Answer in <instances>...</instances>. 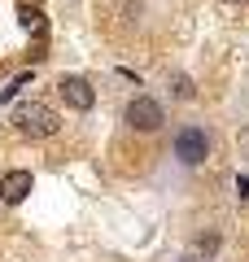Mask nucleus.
Here are the masks:
<instances>
[{
    "label": "nucleus",
    "mask_w": 249,
    "mask_h": 262,
    "mask_svg": "<svg viewBox=\"0 0 249 262\" xmlns=\"http://www.w3.org/2000/svg\"><path fill=\"white\" fill-rule=\"evenodd\" d=\"M31 184H35V175H31V170H9V175L0 179V196H5V201H13V206H18V201H27Z\"/></svg>",
    "instance_id": "obj_5"
},
{
    "label": "nucleus",
    "mask_w": 249,
    "mask_h": 262,
    "mask_svg": "<svg viewBox=\"0 0 249 262\" xmlns=\"http://www.w3.org/2000/svg\"><path fill=\"white\" fill-rule=\"evenodd\" d=\"M175 262H201V258H197V253H184V258H175Z\"/></svg>",
    "instance_id": "obj_7"
},
{
    "label": "nucleus",
    "mask_w": 249,
    "mask_h": 262,
    "mask_svg": "<svg viewBox=\"0 0 249 262\" xmlns=\"http://www.w3.org/2000/svg\"><path fill=\"white\" fill-rule=\"evenodd\" d=\"M236 5H245V0H236Z\"/></svg>",
    "instance_id": "obj_8"
},
{
    "label": "nucleus",
    "mask_w": 249,
    "mask_h": 262,
    "mask_svg": "<svg viewBox=\"0 0 249 262\" xmlns=\"http://www.w3.org/2000/svg\"><path fill=\"white\" fill-rule=\"evenodd\" d=\"M61 101L70 105V110H92L96 105V88L88 83L83 75H66L61 79Z\"/></svg>",
    "instance_id": "obj_4"
},
{
    "label": "nucleus",
    "mask_w": 249,
    "mask_h": 262,
    "mask_svg": "<svg viewBox=\"0 0 249 262\" xmlns=\"http://www.w3.org/2000/svg\"><path fill=\"white\" fill-rule=\"evenodd\" d=\"M171 83H175V88H171V92H175V96H193V88H188V79H184V75H175V79H171Z\"/></svg>",
    "instance_id": "obj_6"
},
{
    "label": "nucleus",
    "mask_w": 249,
    "mask_h": 262,
    "mask_svg": "<svg viewBox=\"0 0 249 262\" xmlns=\"http://www.w3.org/2000/svg\"><path fill=\"white\" fill-rule=\"evenodd\" d=\"M175 158L184 162V166H201V162L210 158V136H205L201 127L175 131Z\"/></svg>",
    "instance_id": "obj_3"
},
{
    "label": "nucleus",
    "mask_w": 249,
    "mask_h": 262,
    "mask_svg": "<svg viewBox=\"0 0 249 262\" xmlns=\"http://www.w3.org/2000/svg\"><path fill=\"white\" fill-rule=\"evenodd\" d=\"M122 122H127L131 131H157L166 122V110L157 96H131L127 110H122Z\"/></svg>",
    "instance_id": "obj_2"
},
{
    "label": "nucleus",
    "mask_w": 249,
    "mask_h": 262,
    "mask_svg": "<svg viewBox=\"0 0 249 262\" xmlns=\"http://www.w3.org/2000/svg\"><path fill=\"white\" fill-rule=\"evenodd\" d=\"M13 127H18L22 136H53L57 131V114L48 110L44 101H22L18 110H13Z\"/></svg>",
    "instance_id": "obj_1"
}]
</instances>
